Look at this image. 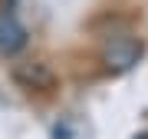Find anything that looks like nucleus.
Wrapping results in <instances>:
<instances>
[{
  "label": "nucleus",
  "mask_w": 148,
  "mask_h": 139,
  "mask_svg": "<svg viewBox=\"0 0 148 139\" xmlns=\"http://www.w3.org/2000/svg\"><path fill=\"white\" fill-rule=\"evenodd\" d=\"M138 56H142V43L132 40V37H119L112 40L106 47V53H102V60H106L109 70H128L138 63Z\"/></svg>",
  "instance_id": "f257e3e1"
},
{
  "label": "nucleus",
  "mask_w": 148,
  "mask_h": 139,
  "mask_svg": "<svg viewBox=\"0 0 148 139\" xmlns=\"http://www.w3.org/2000/svg\"><path fill=\"white\" fill-rule=\"evenodd\" d=\"M23 47H27V27L13 13H3L0 17V53L3 56H16Z\"/></svg>",
  "instance_id": "f03ea898"
},
{
  "label": "nucleus",
  "mask_w": 148,
  "mask_h": 139,
  "mask_svg": "<svg viewBox=\"0 0 148 139\" xmlns=\"http://www.w3.org/2000/svg\"><path fill=\"white\" fill-rule=\"evenodd\" d=\"M13 76L27 90H46V86H53V73H49L46 63H20V66H13Z\"/></svg>",
  "instance_id": "7ed1b4c3"
},
{
  "label": "nucleus",
  "mask_w": 148,
  "mask_h": 139,
  "mask_svg": "<svg viewBox=\"0 0 148 139\" xmlns=\"http://www.w3.org/2000/svg\"><path fill=\"white\" fill-rule=\"evenodd\" d=\"M3 3H7V7H13V3H16V0H3Z\"/></svg>",
  "instance_id": "20e7f679"
},
{
  "label": "nucleus",
  "mask_w": 148,
  "mask_h": 139,
  "mask_svg": "<svg viewBox=\"0 0 148 139\" xmlns=\"http://www.w3.org/2000/svg\"><path fill=\"white\" fill-rule=\"evenodd\" d=\"M138 139H148V133H145V136H138Z\"/></svg>",
  "instance_id": "39448f33"
}]
</instances>
